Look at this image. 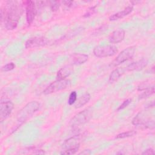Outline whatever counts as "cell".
Instances as JSON below:
<instances>
[{
	"label": "cell",
	"mask_w": 155,
	"mask_h": 155,
	"mask_svg": "<svg viewBox=\"0 0 155 155\" xmlns=\"http://www.w3.org/2000/svg\"><path fill=\"white\" fill-rule=\"evenodd\" d=\"M96 7V5L93 6V7H91L90 8H89L87 10V12L85 13V14L84 15L83 17H84V18H87V17H89V16L93 15L94 13V12H95Z\"/></svg>",
	"instance_id": "484cf974"
},
{
	"label": "cell",
	"mask_w": 155,
	"mask_h": 155,
	"mask_svg": "<svg viewBox=\"0 0 155 155\" xmlns=\"http://www.w3.org/2000/svg\"><path fill=\"white\" fill-rule=\"evenodd\" d=\"M151 121V120L148 118L143 112L140 111L133 119L132 124L136 126L143 125L145 128H147Z\"/></svg>",
	"instance_id": "8fae6325"
},
{
	"label": "cell",
	"mask_w": 155,
	"mask_h": 155,
	"mask_svg": "<svg viewBox=\"0 0 155 155\" xmlns=\"http://www.w3.org/2000/svg\"><path fill=\"white\" fill-rule=\"evenodd\" d=\"M91 99V95L89 93L86 92L84 94H82L78 100H76L74 103V108H80L84 106L87 104Z\"/></svg>",
	"instance_id": "ac0fdd59"
},
{
	"label": "cell",
	"mask_w": 155,
	"mask_h": 155,
	"mask_svg": "<svg viewBox=\"0 0 155 155\" xmlns=\"http://www.w3.org/2000/svg\"><path fill=\"white\" fill-rule=\"evenodd\" d=\"M14 108V104L10 101H2L1 100L0 104V121L2 122L12 113Z\"/></svg>",
	"instance_id": "9c48e42d"
},
{
	"label": "cell",
	"mask_w": 155,
	"mask_h": 155,
	"mask_svg": "<svg viewBox=\"0 0 155 155\" xmlns=\"http://www.w3.org/2000/svg\"><path fill=\"white\" fill-rule=\"evenodd\" d=\"M81 143V136L76 134L64 140L62 143V148L61 154H73L79 150Z\"/></svg>",
	"instance_id": "277c9868"
},
{
	"label": "cell",
	"mask_w": 155,
	"mask_h": 155,
	"mask_svg": "<svg viewBox=\"0 0 155 155\" xmlns=\"http://www.w3.org/2000/svg\"><path fill=\"white\" fill-rule=\"evenodd\" d=\"M23 4L25 8V15H26V21L28 25H30L34 21L36 15V5L35 2L33 1L28 0L22 1Z\"/></svg>",
	"instance_id": "ba28073f"
},
{
	"label": "cell",
	"mask_w": 155,
	"mask_h": 155,
	"mask_svg": "<svg viewBox=\"0 0 155 155\" xmlns=\"http://www.w3.org/2000/svg\"><path fill=\"white\" fill-rule=\"evenodd\" d=\"M77 100V93L75 91H73L69 95L68 103L70 105H72L74 104Z\"/></svg>",
	"instance_id": "7402d4cb"
},
{
	"label": "cell",
	"mask_w": 155,
	"mask_h": 155,
	"mask_svg": "<svg viewBox=\"0 0 155 155\" xmlns=\"http://www.w3.org/2000/svg\"><path fill=\"white\" fill-rule=\"evenodd\" d=\"M133 10V5H128L123 10L120 11L119 12H117L112 15H111L109 17L110 21H116L121 18H123L124 17L127 16L128 14H130L132 11Z\"/></svg>",
	"instance_id": "2e32d148"
},
{
	"label": "cell",
	"mask_w": 155,
	"mask_h": 155,
	"mask_svg": "<svg viewBox=\"0 0 155 155\" xmlns=\"http://www.w3.org/2000/svg\"><path fill=\"white\" fill-rule=\"evenodd\" d=\"M135 134H136V131L134 130H130L127 131H125L121 133L118 134L116 136V139H124L126 137H129L134 136Z\"/></svg>",
	"instance_id": "44dd1931"
},
{
	"label": "cell",
	"mask_w": 155,
	"mask_h": 155,
	"mask_svg": "<svg viewBox=\"0 0 155 155\" xmlns=\"http://www.w3.org/2000/svg\"><path fill=\"white\" fill-rule=\"evenodd\" d=\"M23 2L18 1H8L1 9V21L8 30L16 28L23 13Z\"/></svg>",
	"instance_id": "6da1fadb"
},
{
	"label": "cell",
	"mask_w": 155,
	"mask_h": 155,
	"mask_svg": "<svg viewBox=\"0 0 155 155\" xmlns=\"http://www.w3.org/2000/svg\"><path fill=\"white\" fill-rule=\"evenodd\" d=\"M118 51L116 46L111 44L99 45L96 46L93 50V54L97 58H106L115 55Z\"/></svg>",
	"instance_id": "5b68a950"
},
{
	"label": "cell",
	"mask_w": 155,
	"mask_h": 155,
	"mask_svg": "<svg viewBox=\"0 0 155 155\" xmlns=\"http://www.w3.org/2000/svg\"><path fill=\"white\" fill-rule=\"evenodd\" d=\"M40 104L36 101H31L23 107L18 113L16 119L21 124L24 123L31 117L39 108Z\"/></svg>",
	"instance_id": "3957f363"
},
{
	"label": "cell",
	"mask_w": 155,
	"mask_h": 155,
	"mask_svg": "<svg viewBox=\"0 0 155 155\" xmlns=\"http://www.w3.org/2000/svg\"><path fill=\"white\" fill-rule=\"evenodd\" d=\"M125 36V31L122 29H117L111 33L108 38V41L111 44H117L122 41Z\"/></svg>",
	"instance_id": "4fadbf2b"
},
{
	"label": "cell",
	"mask_w": 155,
	"mask_h": 155,
	"mask_svg": "<svg viewBox=\"0 0 155 155\" xmlns=\"http://www.w3.org/2000/svg\"><path fill=\"white\" fill-rule=\"evenodd\" d=\"M142 154H143V155H150V154H154V151L153 148H148L146 150H145L142 153Z\"/></svg>",
	"instance_id": "4316f807"
},
{
	"label": "cell",
	"mask_w": 155,
	"mask_h": 155,
	"mask_svg": "<svg viewBox=\"0 0 155 155\" xmlns=\"http://www.w3.org/2000/svg\"><path fill=\"white\" fill-rule=\"evenodd\" d=\"M71 85L70 80L65 79H56L51 84H50L43 91L45 94H49L59 91L68 88Z\"/></svg>",
	"instance_id": "8992f818"
},
{
	"label": "cell",
	"mask_w": 155,
	"mask_h": 155,
	"mask_svg": "<svg viewBox=\"0 0 155 155\" xmlns=\"http://www.w3.org/2000/svg\"><path fill=\"white\" fill-rule=\"evenodd\" d=\"M48 3L50 4V7L51 11L53 12L57 11L60 7V1H49Z\"/></svg>",
	"instance_id": "603a6c76"
},
{
	"label": "cell",
	"mask_w": 155,
	"mask_h": 155,
	"mask_svg": "<svg viewBox=\"0 0 155 155\" xmlns=\"http://www.w3.org/2000/svg\"><path fill=\"white\" fill-rule=\"evenodd\" d=\"M19 154H43L45 151L41 149H36L35 147H28L25 148L24 150H21L19 153Z\"/></svg>",
	"instance_id": "d6986e66"
},
{
	"label": "cell",
	"mask_w": 155,
	"mask_h": 155,
	"mask_svg": "<svg viewBox=\"0 0 155 155\" xmlns=\"http://www.w3.org/2000/svg\"><path fill=\"white\" fill-rule=\"evenodd\" d=\"M15 64L13 62H10V63H8V64H5V65H4L1 68V70L4 72L9 71L13 70L15 68Z\"/></svg>",
	"instance_id": "cb8c5ba5"
},
{
	"label": "cell",
	"mask_w": 155,
	"mask_h": 155,
	"mask_svg": "<svg viewBox=\"0 0 155 155\" xmlns=\"http://www.w3.org/2000/svg\"><path fill=\"white\" fill-rule=\"evenodd\" d=\"M48 39L43 36H36L28 39L25 43V48H33L45 45L48 44Z\"/></svg>",
	"instance_id": "30bf717a"
},
{
	"label": "cell",
	"mask_w": 155,
	"mask_h": 155,
	"mask_svg": "<svg viewBox=\"0 0 155 155\" xmlns=\"http://www.w3.org/2000/svg\"><path fill=\"white\" fill-rule=\"evenodd\" d=\"M62 3L67 7H71L73 6V1H62Z\"/></svg>",
	"instance_id": "83f0119b"
},
{
	"label": "cell",
	"mask_w": 155,
	"mask_h": 155,
	"mask_svg": "<svg viewBox=\"0 0 155 155\" xmlns=\"http://www.w3.org/2000/svg\"><path fill=\"white\" fill-rule=\"evenodd\" d=\"M131 102V99H127L126 100H125L122 104L121 105L117 108V110L119 111L121 110H123L124 108H125L127 107H128Z\"/></svg>",
	"instance_id": "d4e9b609"
},
{
	"label": "cell",
	"mask_w": 155,
	"mask_h": 155,
	"mask_svg": "<svg viewBox=\"0 0 155 155\" xmlns=\"http://www.w3.org/2000/svg\"><path fill=\"white\" fill-rule=\"evenodd\" d=\"M91 154V151L90 150H84L79 153V154L80 155H89Z\"/></svg>",
	"instance_id": "f1b7e54d"
},
{
	"label": "cell",
	"mask_w": 155,
	"mask_h": 155,
	"mask_svg": "<svg viewBox=\"0 0 155 155\" xmlns=\"http://www.w3.org/2000/svg\"><path fill=\"white\" fill-rule=\"evenodd\" d=\"M148 64V60L145 58H142L139 61L132 62L129 64L127 67H125L127 71H138L145 68Z\"/></svg>",
	"instance_id": "9a60e30c"
},
{
	"label": "cell",
	"mask_w": 155,
	"mask_h": 155,
	"mask_svg": "<svg viewBox=\"0 0 155 155\" xmlns=\"http://www.w3.org/2000/svg\"><path fill=\"white\" fill-rule=\"evenodd\" d=\"M154 93V86L153 85L150 88L144 90V91L139 96V99H143L148 97Z\"/></svg>",
	"instance_id": "ffe728a7"
},
{
	"label": "cell",
	"mask_w": 155,
	"mask_h": 155,
	"mask_svg": "<svg viewBox=\"0 0 155 155\" xmlns=\"http://www.w3.org/2000/svg\"><path fill=\"white\" fill-rule=\"evenodd\" d=\"M135 51V46H130L125 48L120 53H119V54L116 56L115 59L111 63L110 65L113 67H116L131 59L134 55Z\"/></svg>",
	"instance_id": "52a82bcc"
},
{
	"label": "cell",
	"mask_w": 155,
	"mask_h": 155,
	"mask_svg": "<svg viewBox=\"0 0 155 155\" xmlns=\"http://www.w3.org/2000/svg\"><path fill=\"white\" fill-rule=\"evenodd\" d=\"M93 116V110L91 107L86 108L74 115L70 121V126L74 131H79L82 127L87 124Z\"/></svg>",
	"instance_id": "7a4b0ae2"
},
{
	"label": "cell",
	"mask_w": 155,
	"mask_h": 155,
	"mask_svg": "<svg viewBox=\"0 0 155 155\" xmlns=\"http://www.w3.org/2000/svg\"><path fill=\"white\" fill-rule=\"evenodd\" d=\"M88 59V56L84 53H74L71 54L69 57L70 64L79 65L84 64Z\"/></svg>",
	"instance_id": "7c38bea8"
},
{
	"label": "cell",
	"mask_w": 155,
	"mask_h": 155,
	"mask_svg": "<svg viewBox=\"0 0 155 155\" xmlns=\"http://www.w3.org/2000/svg\"><path fill=\"white\" fill-rule=\"evenodd\" d=\"M74 68L71 64H68L62 67L57 73V79H65L73 73Z\"/></svg>",
	"instance_id": "5bb4252c"
},
{
	"label": "cell",
	"mask_w": 155,
	"mask_h": 155,
	"mask_svg": "<svg viewBox=\"0 0 155 155\" xmlns=\"http://www.w3.org/2000/svg\"><path fill=\"white\" fill-rule=\"evenodd\" d=\"M125 71L126 69L124 68H117L113 70L109 76V82L113 83L117 81L124 74Z\"/></svg>",
	"instance_id": "e0dca14e"
}]
</instances>
